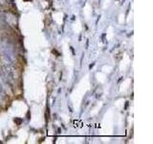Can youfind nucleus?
I'll return each mask as SVG.
<instances>
[{
    "label": "nucleus",
    "mask_w": 153,
    "mask_h": 144,
    "mask_svg": "<svg viewBox=\"0 0 153 144\" xmlns=\"http://www.w3.org/2000/svg\"><path fill=\"white\" fill-rule=\"evenodd\" d=\"M7 2H8V3H10V4H12V2H14V0H7Z\"/></svg>",
    "instance_id": "obj_2"
},
{
    "label": "nucleus",
    "mask_w": 153,
    "mask_h": 144,
    "mask_svg": "<svg viewBox=\"0 0 153 144\" xmlns=\"http://www.w3.org/2000/svg\"><path fill=\"white\" fill-rule=\"evenodd\" d=\"M0 50L3 55V58L5 59L8 65H12L15 63V49L11 42L4 41L0 43Z\"/></svg>",
    "instance_id": "obj_1"
}]
</instances>
